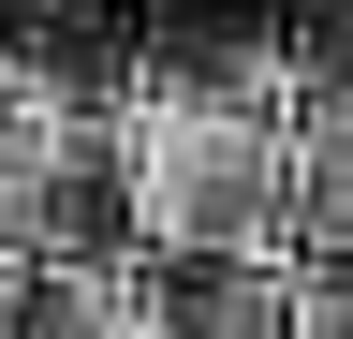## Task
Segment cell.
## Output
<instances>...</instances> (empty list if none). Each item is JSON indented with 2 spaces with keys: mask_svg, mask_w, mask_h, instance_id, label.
Returning a JSON list of instances; mask_svg holds the SVG:
<instances>
[{
  "mask_svg": "<svg viewBox=\"0 0 353 339\" xmlns=\"http://www.w3.org/2000/svg\"><path fill=\"white\" fill-rule=\"evenodd\" d=\"M132 222L148 251H280L294 104L280 89H132Z\"/></svg>",
  "mask_w": 353,
  "mask_h": 339,
  "instance_id": "6da1fadb",
  "label": "cell"
},
{
  "mask_svg": "<svg viewBox=\"0 0 353 339\" xmlns=\"http://www.w3.org/2000/svg\"><path fill=\"white\" fill-rule=\"evenodd\" d=\"M280 266H353V89H309V118H294Z\"/></svg>",
  "mask_w": 353,
  "mask_h": 339,
  "instance_id": "7a4b0ae2",
  "label": "cell"
},
{
  "mask_svg": "<svg viewBox=\"0 0 353 339\" xmlns=\"http://www.w3.org/2000/svg\"><path fill=\"white\" fill-rule=\"evenodd\" d=\"M0 339H162L132 266H0Z\"/></svg>",
  "mask_w": 353,
  "mask_h": 339,
  "instance_id": "3957f363",
  "label": "cell"
},
{
  "mask_svg": "<svg viewBox=\"0 0 353 339\" xmlns=\"http://www.w3.org/2000/svg\"><path fill=\"white\" fill-rule=\"evenodd\" d=\"M294 339H353V266H294Z\"/></svg>",
  "mask_w": 353,
  "mask_h": 339,
  "instance_id": "277c9868",
  "label": "cell"
}]
</instances>
